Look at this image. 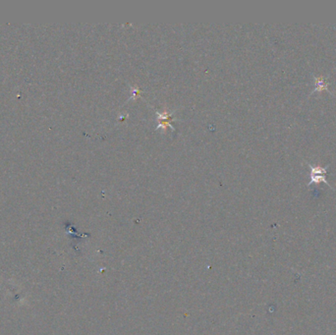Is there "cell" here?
Returning <instances> with one entry per match:
<instances>
[{
    "label": "cell",
    "mask_w": 336,
    "mask_h": 335,
    "mask_svg": "<svg viewBox=\"0 0 336 335\" xmlns=\"http://www.w3.org/2000/svg\"><path fill=\"white\" fill-rule=\"evenodd\" d=\"M140 94H141V91H140L139 89L135 90V91L133 92V97H132V98H135V97H138V96H140Z\"/></svg>",
    "instance_id": "3957f363"
},
{
    "label": "cell",
    "mask_w": 336,
    "mask_h": 335,
    "mask_svg": "<svg viewBox=\"0 0 336 335\" xmlns=\"http://www.w3.org/2000/svg\"><path fill=\"white\" fill-rule=\"evenodd\" d=\"M315 82H316V88H315V92H321V91H329V88H328V85L325 83L324 79L322 77H320V78H315Z\"/></svg>",
    "instance_id": "7a4b0ae2"
},
{
    "label": "cell",
    "mask_w": 336,
    "mask_h": 335,
    "mask_svg": "<svg viewBox=\"0 0 336 335\" xmlns=\"http://www.w3.org/2000/svg\"><path fill=\"white\" fill-rule=\"evenodd\" d=\"M309 166L311 168V181L308 184V186H310L312 184H318L320 182H324L325 184H327L332 188V186L326 181V178H325L327 166L326 167H320V166H316L313 164H309Z\"/></svg>",
    "instance_id": "6da1fadb"
}]
</instances>
